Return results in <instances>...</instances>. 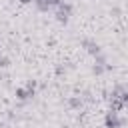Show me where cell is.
<instances>
[{
	"mask_svg": "<svg viewBox=\"0 0 128 128\" xmlns=\"http://www.w3.org/2000/svg\"><path fill=\"white\" fill-rule=\"evenodd\" d=\"M106 126H110V128L120 126V120L116 118V112H110V114H108V118H106Z\"/></svg>",
	"mask_w": 128,
	"mask_h": 128,
	"instance_id": "obj_1",
	"label": "cell"
},
{
	"mask_svg": "<svg viewBox=\"0 0 128 128\" xmlns=\"http://www.w3.org/2000/svg\"><path fill=\"white\" fill-rule=\"evenodd\" d=\"M20 2H30V0H20Z\"/></svg>",
	"mask_w": 128,
	"mask_h": 128,
	"instance_id": "obj_2",
	"label": "cell"
}]
</instances>
